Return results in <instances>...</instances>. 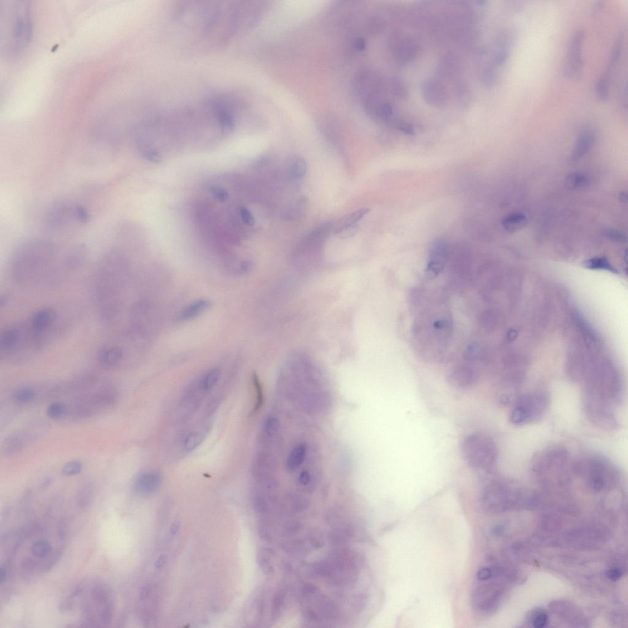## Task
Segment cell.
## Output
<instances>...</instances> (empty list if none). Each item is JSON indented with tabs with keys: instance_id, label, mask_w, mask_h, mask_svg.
Returning <instances> with one entry per match:
<instances>
[{
	"instance_id": "cell-1",
	"label": "cell",
	"mask_w": 628,
	"mask_h": 628,
	"mask_svg": "<svg viewBox=\"0 0 628 628\" xmlns=\"http://www.w3.org/2000/svg\"><path fill=\"white\" fill-rule=\"evenodd\" d=\"M258 7L242 1L179 2L172 6L169 25L180 48L192 54L222 49L256 19Z\"/></svg>"
},
{
	"instance_id": "cell-2",
	"label": "cell",
	"mask_w": 628,
	"mask_h": 628,
	"mask_svg": "<svg viewBox=\"0 0 628 628\" xmlns=\"http://www.w3.org/2000/svg\"><path fill=\"white\" fill-rule=\"evenodd\" d=\"M126 267L125 256L116 248L105 253L96 265L93 290L99 315L105 321L114 320L119 312Z\"/></svg>"
},
{
	"instance_id": "cell-3",
	"label": "cell",
	"mask_w": 628,
	"mask_h": 628,
	"mask_svg": "<svg viewBox=\"0 0 628 628\" xmlns=\"http://www.w3.org/2000/svg\"><path fill=\"white\" fill-rule=\"evenodd\" d=\"M5 3L2 6V50L6 55H14L26 48L31 39L32 12L27 2Z\"/></svg>"
},
{
	"instance_id": "cell-4",
	"label": "cell",
	"mask_w": 628,
	"mask_h": 628,
	"mask_svg": "<svg viewBox=\"0 0 628 628\" xmlns=\"http://www.w3.org/2000/svg\"><path fill=\"white\" fill-rule=\"evenodd\" d=\"M52 242L34 239L25 242L15 250L10 263V275L17 284L32 281L51 263L55 255Z\"/></svg>"
},
{
	"instance_id": "cell-5",
	"label": "cell",
	"mask_w": 628,
	"mask_h": 628,
	"mask_svg": "<svg viewBox=\"0 0 628 628\" xmlns=\"http://www.w3.org/2000/svg\"><path fill=\"white\" fill-rule=\"evenodd\" d=\"M573 461L564 447H550L534 456L531 463V473L540 483L565 486L574 476Z\"/></svg>"
},
{
	"instance_id": "cell-6",
	"label": "cell",
	"mask_w": 628,
	"mask_h": 628,
	"mask_svg": "<svg viewBox=\"0 0 628 628\" xmlns=\"http://www.w3.org/2000/svg\"><path fill=\"white\" fill-rule=\"evenodd\" d=\"M573 473L584 480L591 490L601 492L614 486L621 476L619 469L598 453L587 454L573 461Z\"/></svg>"
},
{
	"instance_id": "cell-7",
	"label": "cell",
	"mask_w": 628,
	"mask_h": 628,
	"mask_svg": "<svg viewBox=\"0 0 628 628\" xmlns=\"http://www.w3.org/2000/svg\"><path fill=\"white\" fill-rule=\"evenodd\" d=\"M462 450L463 458L472 468L489 472L495 468L498 455L497 446L486 435H469L463 441Z\"/></svg>"
},
{
	"instance_id": "cell-8",
	"label": "cell",
	"mask_w": 628,
	"mask_h": 628,
	"mask_svg": "<svg viewBox=\"0 0 628 628\" xmlns=\"http://www.w3.org/2000/svg\"><path fill=\"white\" fill-rule=\"evenodd\" d=\"M550 404L549 393L534 391L517 395L513 403L509 420L515 426L533 424L545 415Z\"/></svg>"
},
{
	"instance_id": "cell-9",
	"label": "cell",
	"mask_w": 628,
	"mask_h": 628,
	"mask_svg": "<svg viewBox=\"0 0 628 628\" xmlns=\"http://www.w3.org/2000/svg\"><path fill=\"white\" fill-rule=\"evenodd\" d=\"M89 215L86 208L68 201H59L51 205L45 217V225L52 230L67 228L74 223H88Z\"/></svg>"
},
{
	"instance_id": "cell-10",
	"label": "cell",
	"mask_w": 628,
	"mask_h": 628,
	"mask_svg": "<svg viewBox=\"0 0 628 628\" xmlns=\"http://www.w3.org/2000/svg\"><path fill=\"white\" fill-rule=\"evenodd\" d=\"M116 400L115 391L110 388H104L100 392L78 399L68 407V412L76 418H85L107 409Z\"/></svg>"
},
{
	"instance_id": "cell-11",
	"label": "cell",
	"mask_w": 628,
	"mask_h": 628,
	"mask_svg": "<svg viewBox=\"0 0 628 628\" xmlns=\"http://www.w3.org/2000/svg\"><path fill=\"white\" fill-rule=\"evenodd\" d=\"M584 33L582 30H578L572 36L569 45L567 58L564 67V74L567 79L577 80L582 74V46Z\"/></svg>"
},
{
	"instance_id": "cell-12",
	"label": "cell",
	"mask_w": 628,
	"mask_h": 628,
	"mask_svg": "<svg viewBox=\"0 0 628 628\" xmlns=\"http://www.w3.org/2000/svg\"><path fill=\"white\" fill-rule=\"evenodd\" d=\"M479 378L476 368L468 365L455 367L447 375V381L456 389L468 390L476 385Z\"/></svg>"
},
{
	"instance_id": "cell-13",
	"label": "cell",
	"mask_w": 628,
	"mask_h": 628,
	"mask_svg": "<svg viewBox=\"0 0 628 628\" xmlns=\"http://www.w3.org/2000/svg\"><path fill=\"white\" fill-rule=\"evenodd\" d=\"M448 245L443 239H437L431 244L429 252L427 272L436 277L442 271L448 256Z\"/></svg>"
},
{
	"instance_id": "cell-14",
	"label": "cell",
	"mask_w": 628,
	"mask_h": 628,
	"mask_svg": "<svg viewBox=\"0 0 628 628\" xmlns=\"http://www.w3.org/2000/svg\"><path fill=\"white\" fill-rule=\"evenodd\" d=\"M30 319V324L34 329L47 335L57 323L58 313L51 307H45L37 310Z\"/></svg>"
},
{
	"instance_id": "cell-15",
	"label": "cell",
	"mask_w": 628,
	"mask_h": 628,
	"mask_svg": "<svg viewBox=\"0 0 628 628\" xmlns=\"http://www.w3.org/2000/svg\"><path fill=\"white\" fill-rule=\"evenodd\" d=\"M124 352L122 347L111 346L102 348L98 354V363L106 368H116L122 363Z\"/></svg>"
},
{
	"instance_id": "cell-16",
	"label": "cell",
	"mask_w": 628,
	"mask_h": 628,
	"mask_svg": "<svg viewBox=\"0 0 628 628\" xmlns=\"http://www.w3.org/2000/svg\"><path fill=\"white\" fill-rule=\"evenodd\" d=\"M595 139V130L590 127H585L578 137L576 144H575L573 152V157L574 159H578L585 155L593 147Z\"/></svg>"
},
{
	"instance_id": "cell-17",
	"label": "cell",
	"mask_w": 628,
	"mask_h": 628,
	"mask_svg": "<svg viewBox=\"0 0 628 628\" xmlns=\"http://www.w3.org/2000/svg\"><path fill=\"white\" fill-rule=\"evenodd\" d=\"M162 477L157 472L142 474L136 480L135 488L140 494H149L156 491L160 486Z\"/></svg>"
},
{
	"instance_id": "cell-18",
	"label": "cell",
	"mask_w": 628,
	"mask_h": 628,
	"mask_svg": "<svg viewBox=\"0 0 628 628\" xmlns=\"http://www.w3.org/2000/svg\"><path fill=\"white\" fill-rule=\"evenodd\" d=\"M22 432L10 435L5 439L2 446V453L3 455L11 457L17 455L29 442Z\"/></svg>"
},
{
	"instance_id": "cell-19",
	"label": "cell",
	"mask_w": 628,
	"mask_h": 628,
	"mask_svg": "<svg viewBox=\"0 0 628 628\" xmlns=\"http://www.w3.org/2000/svg\"><path fill=\"white\" fill-rule=\"evenodd\" d=\"M212 306L210 300L201 299L194 301L186 306L179 314L180 321H189L201 315Z\"/></svg>"
},
{
	"instance_id": "cell-20",
	"label": "cell",
	"mask_w": 628,
	"mask_h": 628,
	"mask_svg": "<svg viewBox=\"0 0 628 628\" xmlns=\"http://www.w3.org/2000/svg\"><path fill=\"white\" fill-rule=\"evenodd\" d=\"M527 219L526 216L521 213H512L507 216L503 219V226L506 231L514 232L518 231L526 225Z\"/></svg>"
},
{
	"instance_id": "cell-21",
	"label": "cell",
	"mask_w": 628,
	"mask_h": 628,
	"mask_svg": "<svg viewBox=\"0 0 628 628\" xmlns=\"http://www.w3.org/2000/svg\"><path fill=\"white\" fill-rule=\"evenodd\" d=\"M584 266L590 269L605 270L618 274V270L615 268L605 257H595L586 261Z\"/></svg>"
},
{
	"instance_id": "cell-22",
	"label": "cell",
	"mask_w": 628,
	"mask_h": 628,
	"mask_svg": "<svg viewBox=\"0 0 628 628\" xmlns=\"http://www.w3.org/2000/svg\"><path fill=\"white\" fill-rule=\"evenodd\" d=\"M612 68L608 67L605 72L600 77L596 86L598 98L603 101H607L609 96V79L611 76Z\"/></svg>"
},
{
	"instance_id": "cell-23",
	"label": "cell",
	"mask_w": 628,
	"mask_h": 628,
	"mask_svg": "<svg viewBox=\"0 0 628 628\" xmlns=\"http://www.w3.org/2000/svg\"><path fill=\"white\" fill-rule=\"evenodd\" d=\"M221 375V372L218 368H213L207 371L201 379L200 383V389L204 391H208L215 386Z\"/></svg>"
},
{
	"instance_id": "cell-24",
	"label": "cell",
	"mask_w": 628,
	"mask_h": 628,
	"mask_svg": "<svg viewBox=\"0 0 628 628\" xmlns=\"http://www.w3.org/2000/svg\"><path fill=\"white\" fill-rule=\"evenodd\" d=\"M589 178L583 174L573 173L570 174L566 179V185L568 189H579L583 188L589 184Z\"/></svg>"
},
{
	"instance_id": "cell-25",
	"label": "cell",
	"mask_w": 628,
	"mask_h": 628,
	"mask_svg": "<svg viewBox=\"0 0 628 628\" xmlns=\"http://www.w3.org/2000/svg\"><path fill=\"white\" fill-rule=\"evenodd\" d=\"M369 212V208H363V209L355 211V212H354L349 216L347 218L343 220V222L336 229L335 233H337L341 231V230L347 228V227L355 225L357 222L360 221Z\"/></svg>"
},
{
	"instance_id": "cell-26",
	"label": "cell",
	"mask_w": 628,
	"mask_h": 628,
	"mask_svg": "<svg viewBox=\"0 0 628 628\" xmlns=\"http://www.w3.org/2000/svg\"><path fill=\"white\" fill-rule=\"evenodd\" d=\"M52 551L51 544L47 540H38L32 547V554L38 558H44Z\"/></svg>"
},
{
	"instance_id": "cell-27",
	"label": "cell",
	"mask_w": 628,
	"mask_h": 628,
	"mask_svg": "<svg viewBox=\"0 0 628 628\" xmlns=\"http://www.w3.org/2000/svg\"><path fill=\"white\" fill-rule=\"evenodd\" d=\"M307 171V164L305 160L302 158H297L292 163L290 172L295 178H303L306 175Z\"/></svg>"
},
{
	"instance_id": "cell-28",
	"label": "cell",
	"mask_w": 628,
	"mask_h": 628,
	"mask_svg": "<svg viewBox=\"0 0 628 628\" xmlns=\"http://www.w3.org/2000/svg\"><path fill=\"white\" fill-rule=\"evenodd\" d=\"M14 399L18 403H29L36 399L37 393L30 388H23L15 391Z\"/></svg>"
},
{
	"instance_id": "cell-29",
	"label": "cell",
	"mask_w": 628,
	"mask_h": 628,
	"mask_svg": "<svg viewBox=\"0 0 628 628\" xmlns=\"http://www.w3.org/2000/svg\"><path fill=\"white\" fill-rule=\"evenodd\" d=\"M95 492V486L92 483H88L83 486L79 494L78 501L80 505L85 506L91 501Z\"/></svg>"
},
{
	"instance_id": "cell-30",
	"label": "cell",
	"mask_w": 628,
	"mask_h": 628,
	"mask_svg": "<svg viewBox=\"0 0 628 628\" xmlns=\"http://www.w3.org/2000/svg\"><path fill=\"white\" fill-rule=\"evenodd\" d=\"M67 412L68 407L62 403H52L47 409V414L49 417L54 419L64 417Z\"/></svg>"
},
{
	"instance_id": "cell-31",
	"label": "cell",
	"mask_w": 628,
	"mask_h": 628,
	"mask_svg": "<svg viewBox=\"0 0 628 628\" xmlns=\"http://www.w3.org/2000/svg\"><path fill=\"white\" fill-rule=\"evenodd\" d=\"M82 463L77 460L68 462L62 468L61 472L65 476H73L78 475L82 470Z\"/></svg>"
},
{
	"instance_id": "cell-32",
	"label": "cell",
	"mask_w": 628,
	"mask_h": 628,
	"mask_svg": "<svg viewBox=\"0 0 628 628\" xmlns=\"http://www.w3.org/2000/svg\"><path fill=\"white\" fill-rule=\"evenodd\" d=\"M201 441V437L198 433H193L188 435L184 442L185 449L187 451L194 450L198 447Z\"/></svg>"
},
{
	"instance_id": "cell-33",
	"label": "cell",
	"mask_w": 628,
	"mask_h": 628,
	"mask_svg": "<svg viewBox=\"0 0 628 628\" xmlns=\"http://www.w3.org/2000/svg\"><path fill=\"white\" fill-rule=\"evenodd\" d=\"M621 50H622V42L621 39L618 38L615 42V46L611 53L610 66L612 67V65L616 64L619 60L621 54Z\"/></svg>"
},
{
	"instance_id": "cell-34",
	"label": "cell",
	"mask_w": 628,
	"mask_h": 628,
	"mask_svg": "<svg viewBox=\"0 0 628 628\" xmlns=\"http://www.w3.org/2000/svg\"><path fill=\"white\" fill-rule=\"evenodd\" d=\"M509 56V52L508 49L502 48L499 49L494 57V64L496 66H501L505 64L507 60H508Z\"/></svg>"
},
{
	"instance_id": "cell-35",
	"label": "cell",
	"mask_w": 628,
	"mask_h": 628,
	"mask_svg": "<svg viewBox=\"0 0 628 628\" xmlns=\"http://www.w3.org/2000/svg\"><path fill=\"white\" fill-rule=\"evenodd\" d=\"M358 231V227L356 225L350 226L345 228L336 233L341 239H347L353 237Z\"/></svg>"
},
{
	"instance_id": "cell-36",
	"label": "cell",
	"mask_w": 628,
	"mask_h": 628,
	"mask_svg": "<svg viewBox=\"0 0 628 628\" xmlns=\"http://www.w3.org/2000/svg\"><path fill=\"white\" fill-rule=\"evenodd\" d=\"M493 574V571L490 568H481L477 572L476 575L477 580L480 581L489 580L492 577Z\"/></svg>"
},
{
	"instance_id": "cell-37",
	"label": "cell",
	"mask_w": 628,
	"mask_h": 628,
	"mask_svg": "<svg viewBox=\"0 0 628 628\" xmlns=\"http://www.w3.org/2000/svg\"><path fill=\"white\" fill-rule=\"evenodd\" d=\"M548 621V617L546 614L537 615L533 621V625L537 628H542L545 626Z\"/></svg>"
},
{
	"instance_id": "cell-38",
	"label": "cell",
	"mask_w": 628,
	"mask_h": 628,
	"mask_svg": "<svg viewBox=\"0 0 628 628\" xmlns=\"http://www.w3.org/2000/svg\"><path fill=\"white\" fill-rule=\"evenodd\" d=\"M621 576H622V573H621V572L619 569L617 568L612 569V570H609L607 573L608 579L612 581H617L618 580H619Z\"/></svg>"
},
{
	"instance_id": "cell-39",
	"label": "cell",
	"mask_w": 628,
	"mask_h": 628,
	"mask_svg": "<svg viewBox=\"0 0 628 628\" xmlns=\"http://www.w3.org/2000/svg\"><path fill=\"white\" fill-rule=\"evenodd\" d=\"M608 235L609 238L618 242H623L624 241V239H626L622 233H620L617 231H614H614L613 230H612V231L608 232Z\"/></svg>"
},
{
	"instance_id": "cell-40",
	"label": "cell",
	"mask_w": 628,
	"mask_h": 628,
	"mask_svg": "<svg viewBox=\"0 0 628 628\" xmlns=\"http://www.w3.org/2000/svg\"><path fill=\"white\" fill-rule=\"evenodd\" d=\"M168 557L166 555H161L158 556L157 561H155V567L157 570H161L167 563Z\"/></svg>"
},
{
	"instance_id": "cell-41",
	"label": "cell",
	"mask_w": 628,
	"mask_h": 628,
	"mask_svg": "<svg viewBox=\"0 0 628 628\" xmlns=\"http://www.w3.org/2000/svg\"><path fill=\"white\" fill-rule=\"evenodd\" d=\"M603 5H604V2H601V1L597 2L595 3V4L593 5V7L592 9L593 14L594 15L598 14L599 12L602 10V9L603 8V6H604Z\"/></svg>"
},
{
	"instance_id": "cell-42",
	"label": "cell",
	"mask_w": 628,
	"mask_h": 628,
	"mask_svg": "<svg viewBox=\"0 0 628 628\" xmlns=\"http://www.w3.org/2000/svg\"><path fill=\"white\" fill-rule=\"evenodd\" d=\"M151 592V589L150 587L146 586L143 587L141 591V593H140V598H141L142 600L148 598Z\"/></svg>"
},
{
	"instance_id": "cell-43",
	"label": "cell",
	"mask_w": 628,
	"mask_h": 628,
	"mask_svg": "<svg viewBox=\"0 0 628 628\" xmlns=\"http://www.w3.org/2000/svg\"><path fill=\"white\" fill-rule=\"evenodd\" d=\"M179 528V522L178 521H174L172 525V527L170 528V534L173 536L176 535V534L178 533Z\"/></svg>"
},
{
	"instance_id": "cell-44",
	"label": "cell",
	"mask_w": 628,
	"mask_h": 628,
	"mask_svg": "<svg viewBox=\"0 0 628 628\" xmlns=\"http://www.w3.org/2000/svg\"><path fill=\"white\" fill-rule=\"evenodd\" d=\"M6 574H7V572H6V569L2 567L1 571H0V581H1V583L5 582L6 576H7Z\"/></svg>"
},
{
	"instance_id": "cell-45",
	"label": "cell",
	"mask_w": 628,
	"mask_h": 628,
	"mask_svg": "<svg viewBox=\"0 0 628 628\" xmlns=\"http://www.w3.org/2000/svg\"><path fill=\"white\" fill-rule=\"evenodd\" d=\"M284 543H285V538H284Z\"/></svg>"
}]
</instances>
